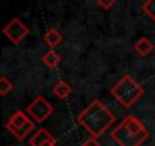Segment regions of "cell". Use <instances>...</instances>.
Wrapping results in <instances>:
<instances>
[{
    "label": "cell",
    "mask_w": 155,
    "mask_h": 146,
    "mask_svg": "<svg viewBox=\"0 0 155 146\" xmlns=\"http://www.w3.org/2000/svg\"><path fill=\"white\" fill-rule=\"evenodd\" d=\"M26 111H28V114L34 119V122L43 123L46 119H49V117L53 114V105H52L49 101H46L44 96L40 95V96H37V98L28 105Z\"/></svg>",
    "instance_id": "5"
},
{
    "label": "cell",
    "mask_w": 155,
    "mask_h": 146,
    "mask_svg": "<svg viewBox=\"0 0 155 146\" xmlns=\"http://www.w3.org/2000/svg\"><path fill=\"white\" fill-rule=\"evenodd\" d=\"M144 93V88L131 76L123 75L113 87H111V96L125 108L132 107Z\"/></svg>",
    "instance_id": "3"
},
{
    "label": "cell",
    "mask_w": 155,
    "mask_h": 146,
    "mask_svg": "<svg viewBox=\"0 0 155 146\" xmlns=\"http://www.w3.org/2000/svg\"><path fill=\"white\" fill-rule=\"evenodd\" d=\"M3 34L8 37V40L12 44H20L28 35H29V28L20 20V18H12L5 28H3Z\"/></svg>",
    "instance_id": "6"
},
{
    "label": "cell",
    "mask_w": 155,
    "mask_h": 146,
    "mask_svg": "<svg viewBox=\"0 0 155 146\" xmlns=\"http://www.w3.org/2000/svg\"><path fill=\"white\" fill-rule=\"evenodd\" d=\"M61 41H62V35H61L56 29H49V31H46V34H44V43H46L49 47H55V46H58Z\"/></svg>",
    "instance_id": "10"
},
{
    "label": "cell",
    "mask_w": 155,
    "mask_h": 146,
    "mask_svg": "<svg viewBox=\"0 0 155 146\" xmlns=\"http://www.w3.org/2000/svg\"><path fill=\"white\" fill-rule=\"evenodd\" d=\"M134 49L137 50L138 55H141V56H147V55L153 50V43H152L149 38L141 37V38H138V40L134 43Z\"/></svg>",
    "instance_id": "8"
},
{
    "label": "cell",
    "mask_w": 155,
    "mask_h": 146,
    "mask_svg": "<svg viewBox=\"0 0 155 146\" xmlns=\"http://www.w3.org/2000/svg\"><path fill=\"white\" fill-rule=\"evenodd\" d=\"M47 146H56V144H47Z\"/></svg>",
    "instance_id": "16"
},
{
    "label": "cell",
    "mask_w": 155,
    "mask_h": 146,
    "mask_svg": "<svg viewBox=\"0 0 155 146\" xmlns=\"http://www.w3.org/2000/svg\"><path fill=\"white\" fill-rule=\"evenodd\" d=\"M116 122L114 113L99 99L90 102V105L78 114V123H79L91 137L99 138L113 123Z\"/></svg>",
    "instance_id": "1"
},
{
    "label": "cell",
    "mask_w": 155,
    "mask_h": 146,
    "mask_svg": "<svg viewBox=\"0 0 155 146\" xmlns=\"http://www.w3.org/2000/svg\"><path fill=\"white\" fill-rule=\"evenodd\" d=\"M70 93H71V87L65 81H59L53 85V95L58 99H65L67 96H70Z\"/></svg>",
    "instance_id": "9"
},
{
    "label": "cell",
    "mask_w": 155,
    "mask_h": 146,
    "mask_svg": "<svg viewBox=\"0 0 155 146\" xmlns=\"http://www.w3.org/2000/svg\"><path fill=\"white\" fill-rule=\"evenodd\" d=\"M141 9L146 15H149L155 22V0H146V2L141 5Z\"/></svg>",
    "instance_id": "13"
},
{
    "label": "cell",
    "mask_w": 155,
    "mask_h": 146,
    "mask_svg": "<svg viewBox=\"0 0 155 146\" xmlns=\"http://www.w3.org/2000/svg\"><path fill=\"white\" fill-rule=\"evenodd\" d=\"M6 128L8 131H11L17 140H25L34 129H35V123L23 113V111H15L6 122Z\"/></svg>",
    "instance_id": "4"
},
{
    "label": "cell",
    "mask_w": 155,
    "mask_h": 146,
    "mask_svg": "<svg viewBox=\"0 0 155 146\" xmlns=\"http://www.w3.org/2000/svg\"><path fill=\"white\" fill-rule=\"evenodd\" d=\"M94 2H96L99 6H102L104 9H110V8H113V6L117 3V0H94Z\"/></svg>",
    "instance_id": "14"
},
{
    "label": "cell",
    "mask_w": 155,
    "mask_h": 146,
    "mask_svg": "<svg viewBox=\"0 0 155 146\" xmlns=\"http://www.w3.org/2000/svg\"><path fill=\"white\" fill-rule=\"evenodd\" d=\"M82 146H101V143H99V138L90 135V138H87V140L82 143Z\"/></svg>",
    "instance_id": "15"
},
{
    "label": "cell",
    "mask_w": 155,
    "mask_h": 146,
    "mask_svg": "<svg viewBox=\"0 0 155 146\" xmlns=\"http://www.w3.org/2000/svg\"><path fill=\"white\" fill-rule=\"evenodd\" d=\"M61 61V56L53 50V49H49L44 55H43V62L49 67V68H56L58 64Z\"/></svg>",
    "instance_id": "11"
},
{
    "label": "cell",
    "mask_w": 155,
    "mask_h": 146,
    "mask_svg": "<svg viewBox=\"0 0 155 146\" xmlns=\"http://www.w3.org/2000/svg\"><path fill=\"white\" fill-rule=\"evenodd\" d=\"M147 135L149 134L143 122L132 114L126 116L111 131V137L119 146H141Z\"/></svg>",
    "instance_id": "2"
},
{
    "label": "cell",
    "mask_w": 155,
    "mask_h": 146,
    "mask_svg": "<svg viewBox=\"0 0 155 146\" xmlns=\"http://www.w3.org/2000/svg\"><path fill=\"white\" fill-rule=\"evenodd\" d=\"M14 90V84L5 76V75H2V78H0V95L2 96H6L9 91H12Z\"/></svg>",
    "instance_id": "12"
},
{
    "label": "cell",
    "mask_w": 155,
    "mask_h": 146,
    "mask_svg": "<svg viewBox=\"0 0 155 146\" xmlns=\"http://www.w3.org/2000/svg\"><path fill=\"white\" fill-rule=\"evenodd\" d=\"M29 144L31 146H47V144H56V138L44 128L37 129L31 138H29Z\"/></svg>",
    "instance_id": "7"
}]
</instances>
